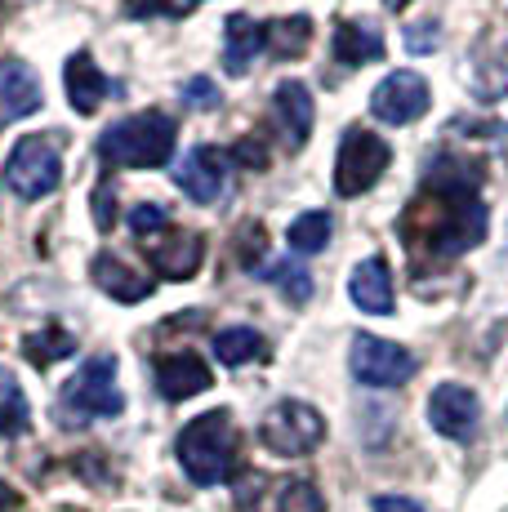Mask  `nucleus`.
Wrapping results in <instances>:
<instances>
[{"instance_id": "27", "label": "nucleus", "mask_w": 508, "mask_h": 512, "mask_svg": "<svg viewBox=\"0 0 508 512\" xmlns=\"http://www.w3.org/2000/svg\"><path fill=\"white\" fill-rule=\"evenodd\" d=\"M277 512H326V499L312 481H286L277 495Z\"/></svg>"}, {"instance_id": "35", "label": "nucleus", "mask_w": 508, "mask_h": 512, "mask_svg": "<svg viewBox=\"0 0 508 512\" xmlns=\"http://www.w3.org/2000/svg\"><path fill=\"white\" fill-rule=\"evenodd\" d=\"M370 508L375 512H424L415 499H406V495H375L370 499Z\"/></svg>"}, {"instance_id": "10", "label": "nucleus", "mask_w": 508, "mask_h": 512, "mask_svg": "<svg viewBox=\"0 0 508 512\" xmlns=\"http://www.w3.org/2000/svg\"><path fill=\"white\" fill-rule=\"evenodd\" d=\"M428 423L451 441H473L477 423H482V401H477V392L464 388V383H442V388H433V397H428Z\"/></svg>"}, {"instance_id": "22", "label": "nucleus", "mask_w": 508, "mask_h": 512, "mask_svg": "<svg viewBox=\"0 0 508 512\" xmlns=\"http://www.w3.org/2000/svg\"><path fill=\"white\" fill-rule=\"evenodd\" d=\"M27 423H32V406H27L14 370L0 366V437H23Z\"/></svg>"}, {"instance_id": "11", "label": "nucleus", "mask_w": 508, "mask_h": 512, "mask_svg": "<svg viewBox=\"0 0 508 512\" xmlns=\"http://www.w3.org/2000/svg\"><path fill=\"white\" fill-rule=\"evenodd\" d=\"M174 183H179V192L192 196L197 205H214L223 196V183H228V156L210 143H197L179 165H174Z\"/></svg>"}, {"instance_id": "21", "label": "nucleus", "mask_w": 508, "mask_h": 512, "mask_svg": "<svg viewBox=\"0 0 508 512\" xmlns=\"http://www.w3.org/2000/svg\"><path fill=\"white\" fill-rule=\"evenodd\" d=\"M214 357H219L228 370L250 366V361L268 357V339H263L259 330H250V326H228V330L214 334Z\"/></svg>"}, {"instance_id": "30", "label": "nucleus", "mask_w": 508, "mask_h": 512, "mask_svg": "<svg viewBox=\"0 0 508 512\" xmlns=\"http://www.w3.org/2000/svg\"><path fill=\"white\" fill-rule=\"evenodd\" d=\"M183 103L192 107V112H214V107L223 103V94H219V85L210 81V76H192V81H183Z\"/></svg>"}, {"instance_id": "12", "label": "nucleus", "mask_w": 508, "mask_h": 512, "mask_svg": "<svg viewBox=\"0 0 508 512\" xmlns=\"http://www.w3.org/2000/svg\"><path fill=\"white\" fill-rule=\"evenodd\" d=\"M45 103L41 94V76L32 72V63L23 58H0V121L14 125V121H27L36 116Z\"/></svg>"}, {"instance_id": "24", "label": "nucleus", "mask_w": 508, "mask_h": 512, "mask_svg": "<svg viewBox=\"0 0 508 512\" xmlns=\"http://www.w3.org/2000/svg\"><path fill=\"white\" fill-rule=\"evenodd\" d=\"M330 232H335L330 214L326 210H308V214H299V219L290 223L286 241H290V250L295 254H321L330 245Z\"/></svg>"}, {"instance_id": "6", "label": "nucleus", "mask_w": 508, "mask_h": 512, "mask_svg": "<svg viewBox=\"0 0 508 512\" xmlns=\"http://www.w3.org/2000/svg\"><path fill=\"white\" fill-rule=\"evenodd\" d=\"M259 441L281 459H304L326 441V419L308 401H277L259 423Z\"/></svg>"}, {"instance_id": "20", "label": "nucleus", "mask_w": 508, "mask_h": 512, "mask_svg": "<svg viewBox=\"0 0 508 512\" xmlns=\"http://www.w3.org/2000/svg\"><path fill=\"white\" fill-rule=\"evenodd\" d=\"M335 58L344 67H366V63H379L384 58V36L375 32L370 23H339L335 27Z\"/></svg>"}, {"instance_id": "17", "label": "nucleus", "mask_w": 508, "mask_h": 512, "mask_svg": "<svg viewBox=\"0 0 508 512\" xmlns=\"http://www.w3.org/2000/svg\"><path fill=\"white\" fill-rule=\"evenodd\" d=\"M148 259H152L156 277L192 281L197 277V268H201V259H205V241L197 232H170V236H161V241L152 245Z\"/></svg>"}, {"instance_id": "19", "label": "nucleus", "mask_w": 508, "mask_h": 512, "mask_svg": "<svg viewBox=\"0 0 508 512\" xmlns=\"http://www.w3.org/2000/svg\"><path fill=\"white\" fill-rule=\"evenodd\" d=\"M259 49H263V27L254 18L232 14L223 23V67H228V76H246Z\"/></svg>"}, {"instance_id": "33", "label": "nucleus", "mask_w": 508, "mask_h": 512, "mask_svg": "<svg viewBox=\"0 0 508 512\" xmlns=\"http://www.w3.org/2000/svg\"><path fill=\"white\" fill-rule=\"evenodd\" d=\"M94 223H99V232H112V223H116L112 183H99V187H94Z\"/></svg>"}, {"instance_id": "37", "label": "nucleus", "mask_w": 508, "mask_h": 512, "mask_svg": "<svg viewBox=\"0 0 508 512\" xmlns=\"http://www.w3.org/2000/svg\"><path fill=\"white\" fill-rule=\"evenodd\" d=\"M384 5H388V9H406L410 0H384Z\"/></svg>"}, {"instance_id": "28", "label": "nucleus", "mask_w": 508, "mask_h": 512, "mask_svg": "<svg viewBox=\"0 0 508 512\" xmlns=\"http://www.w3.org/2000/svg\"><path fill=\"white\" fill-rule=\"evenodd\" d=\"M125 223H130L134 236H156L161 228H170V210H165L161 201H139L130 214H125Z\"/></svg>"}, {"instance_id": "31", "label": "nucleus", "mask_w": 508, "mask_h": 512, "mask_svg": "<svg viewBox=\"0 0 508 512\" xmlns=\"http://www.w3.org/2000/svg\"><path fill=\"white\" fill-rule=\"evenodd\" d=\"M263 254H268V232H263L259 223H246V232L237 236V259L246 263V268H254Z\"/></svg>"}, {"instance_id": "14", "label": "nucleus", "mask_w": 508, "mask_h": 512, "mask_svg": "<svg viewBox=\"0 0 508 512\" xmlns=\"http://www.w3.org/2000/svg\"><path fill=\"white\" fill-rule=\"evenodd\" d=\"M272 116H277V130L286 147H304L312 134V121H317V107H312V90L304 81H281L272 90Z\"/></svg>"}, {"instance_id": "23", "label": "nucleus", "mask_w": 508, "mask_h": 512, "mask_svg": "<svg viewBox=\"0 0 508 512\" xmlns=\"http://www.w3.org/2000/svg\"><path fill=\"white\" fill-rule=\"evenodd\" d=\"M263 45L277 58H299L312 45V18H304V14L277 18V23H268V32H263Z\"/></svg>"}, {"instance_id": "3", "label": "nucleus", "mask_w": 508, "mask_h": 512, "mask_svg": "<svg viewBox=\"0 0 508 512\" xmlns=\"http://www.w3.org/2000/svg\"><path fill=\"white\" fill-rule=\"evenodd\" d=\"M174 455H179L188 481L197 486H223L237 468V428H232L228 410H205L179 432L174 441Z\"/></svg>"}, {"instance_id": "13", "label": "nucleus", "mask_w": 508, "mask_h": 512, "mask_svg": "<svg viewBox=\"0 0 508 512\" xmlns=\"http://www.w3.org/2000/svg\"><path fill=\"white\" fill-rule=\"evenodd\" d=\"M348 299H353L357 312H366V317H388V312L397 308V299H393V272H388L384 254H370V259L357 263L353 277H348Z\"/></svg>"}, {"instance_id": "38", "label": "nucleus", "mask_w": 508, "mask_h": 512, "mask_svg": "<svg viewBox=\"0 0 508 512\" xmlns=\"http://www.w3.org/2000/svg\"><path fill=\"white\" fill-rule=\"evenodd\" d=\"M58 512H76V508H58Z\"/></svg>"}, {"instance_id": "26", "label": "nucleus", "mask_w": 508, "mask_h": 512, "mask_svg": "<svg viewBox=\"0 0 508 512\" xmlns=\"http://www.w3.org/2000/svg\"><path fill=\"white\" fill-rule=\"evenodd\" d=\"M263 281L277 285V290L286 294L290 303H308V299H312V277H308L304 263H295V259H277V263L268 268V277H263Z\"/></svg>"}, {"instance_id": "7", "label": "nucleus", "mask_w": 508, "mask_h": 512, "mask_svg": "<svg viewBox=\"0 0 508 512\" xmlns=\"http://www.w3.org/2000/svg\"><path fill=\"white\" fill-rule=\"evenodd\" d=\"M63 410L72 419H116L125 397L116 388V357H90L72 379L63 383Z\"/></svg>"}, {"instance_id": "15", "label": "nucleus", "mask_w": 508, "mask_h": 512, "mask_svg": "<svg viewBox=\"0 0 508 512\" xmlns=\"http://www.w3.org/2000/svg\"><path fill=\"white\" fill-rule=\"evenodd\" d=\"M63 90H67V103H72L76 116H94L116 85L107 81L103 67L81 49V54H72L67 58V67H63Z\"/></svg>"}, {"instance_id": "5", "label": "nucleus", "mask_w": 508, "mask_h": 512, "mask_svg": "<svg viewBox=\"0 0 508 512\" xmlns=\"http://www.w3.org/2000/svg\"><path fill=\"white\" fill-rule=\"evenodd\" d=\"M393 165V147L388 139L370 134L366 125H348L344 139H339V152H335V192L339 196H366L370 187L384 179V170Z\"/></svg>"}, {"instance_id": "25", "label": "nucleus", "mask_w": 508, "mask_h": 512, "mask_svg": "<svg viewBox=\"0 0 508 512\" xmlns=\"http://www.w3.org/2000/svg\"><path fill=\"white\" fill-rule=\"evenodd\" d=\"M23 352H27V361L32 366H54V361H67L76 352V339L67 334L63 326H50V330H36V334H27L23 339Z\"/></svg>"}, {"instance_id": "18", "label": "nucleus", "mask_w": 508, "mask_h": 512, "mask_svg": "<svg viewBox=\"0 0 508 512\" xmlns=\"http://www.w3.org/2000/svg\"><path fill=\"white\" fill-rule=\"evenodd\" d=\"M90 277H94V285H99L107 299H116V303H143L156 290L152 277L134 272L130 263L116 259V254H99V259L90 263Z\"/></svg>"}, {"instance_id": "32", "label": "nucleus", "mask_w": 508, "mask_h": 512, "mask_svg": "<svg viewBox=\"0 0 508 512\" xmlns=\"http://www.w3.org/2000/svg\"><path fill=\"white\" fill-rule=\"evenodd\" d=\"M232 161H241L246 170H263V165H268V147L259 143V134H250V139H241L232 147Z\"/></svg>"}, {"instance_id": "36", "label": "nucleus", "mask_w": 508, "mask_h": 512, "mask_svg": "<svg viewBox=\"0 0 508 512\" xmlns=\"http://www.w3.org/2000/svg\"><path fill=\"white\" fill-rule=\"evenodd\" d=\"M14 504H18V495H14V490H9V486H5V481H0V512H9Z\"/></svg>"}, {"instance_id": "4", "label": "nucleus", "mask_w": 508, "mask_h": 512, "mask_svg": "<svg viewBox=\"0 0 508 512\" xmlns=\"http://www.w3.org/2000/svg\"><path fill=\"white\" fill-rule=\"evenodd\" d=\"M63 183V134H23L5 156V187L18 201H41Z\"/></svg>"}, {"instance_id": "1", "label": "nucleus", "mask_w": 508, "mask_h": 512, "mask_svg": "<svg viewBox=\"0 0 508 512\" xmlns=\"http://www.w3.org/2000/svg\"><path fill=\"white\" fill-rule=\"evenodd\" d=\"M477 192H482V165L477 161H455V156L433 161L419 196L397 219L402 245L424 259H459V254L477 250L491 228V210Z\"/></svg>"}, {"instance_id": "9", "label": "nucleus", "mask_w": 508, "mask_h": 512, "mask_svg": "<svg viewBox=\"0 0 508 512\" xmlns=\"http://www.w3.org/2000/svg\"><path fill=\"white\" fill-rule=\"evenodd\" d=\"M433 107V85L419 72H388L370 94V116L384 125H410Z\"/></svg>"}, {"instance_id": "16", "label": "nucleus", "mask_w": 508, "mask_h": 512, "mask_svg": "<svg viewBox=\"0 0 508 512\" xmlns=\"http://www.w3.org/2000/svg\"><path fill=\"white\" fill-rule=\"evenodd\" d=\"M210 383H214V374L197 352H170V357L156 361V392L165 401H188L210 388Z\"/></svg>"}, {"instance_id": "2", "label": "nucleus", "mask_w": 508, "mask_h": 512, "mask_svg": "<svg viewBox=\"0 0 508 512\" xmlns=\"http://www.w3.org/2000/svg\"><path fill=\"white\" fill-rule=\"evenodd\" d=\"M174 139H179L174 116L148 107V112H134L125 121L107 125L99 139V161L107 170H161L174 156Z\"/></svg>"}, {"instance_id": "34", "label": "nucleus", "mask_w": 508, "mask_h": 512, "mask_svg": "<svg viewBox=\"0 0 508 512\" xmlns=\"http://www.w3.org/2000/svg\"><path fill=\"white\" fill-rule=\"evenodd\" d=\"M406 49H410V54H428V49H437V23L406 27Z\"/></svg>"}, {"instance_id": "8", "label": "nucleus", "mask_w": 508, "mask_h": 512, "mask_svg": "<svg viewBox=\"0 0 508 512\" xmlns=\"http://www.w3.org/2000/svg\"><path fill=\"white\" fill-rule=\"evenodd\" d=\"M348 370H353V379L361 383V388H402V383L415 379L419 361L393 339H379V334H353Z\"/></svg>"}, {"instance_id": "29", "label": "nucleus", "mask_w": 508, "mask_h": 512, "mask_svg": "<svg viewBox=\"0 0 508 512\" xmlns=\"http://www.w3.org/2000/svg\"><path fill=\"white\" fill-rule=\"evenodd\" d=\"M197 9V0H125L130 18H183Z\"/></svg>"}]
</instances>
